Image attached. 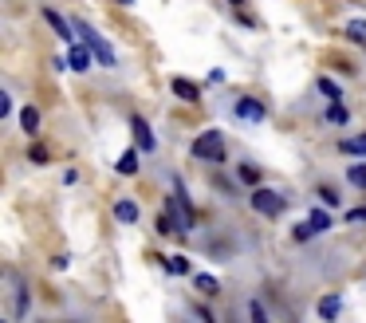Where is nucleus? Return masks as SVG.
<instances>
[{"label": "nucleus", "instance_id": "5", "mask_svg": "<svg viewBox=\"0 0 366 323\" xmlns=\"http://www.w3.org/2000/svg\"><path fill=\"white\" fill-rule=\"evenodd\" d=\"M130 130H134V142H138L142 154H154V150H158V138H154V130H150V122H146L142 114H130Z\"/></svg>", "mask_w": 366, "mask_h": 323}, {"label": "nucleus", "instance_id": "27", "mask_svg": "<svg viewBox=\"0 0 366 323\" xmlns=\"http://www.w3.org/2000/svg\"><path fill=\"white\" fill-rule=\"evenodd\" d=\"M4 114H12V99L8 95H0V118H4Z\"/></svg>", "mask_w": 366, "mask_h": 323}, {"label": "nucleus", "instance_id": "26", "mask_svg": "<svg viewBox=\"0 0 366 323\" xmlns=\"http://www.w3.org/2000/svg\"><path fill=\"white\" fill-rule=\"evenodd\" d=\"M347 221H350V225H358V221H366V205H363V209H347Z\"/></svg>", "mask_w": 366, "mask_h": 323}, {"label": "nucleus", "instance_id": "13", "mask_svg": "<svg viewBox=\"0 0 366 323\" xmlns=\"http://www.w3.org/2000/svg\"><path fill=\"white\" fill-rule=\"evenodd\" d=\"M339 150H343V154H354V158H363V154H366V134H350V138H343Z\"/></svg>", "mask_w": 366, "mask_h": 323}, {"label": "nucleus", "instance_id": "29", "mask_svg": "<svg viewBox=\"0 0 366 323\" xmlns=\"http://www.w3.org/2000/svg\"><path fill=\"white\" fill-rule=\"evenodd\" d=\"M237 20L244 24V28H256V16H248V12H237Z\"/></svg>", "mask_w": 366, "mask_h": 323}, {"label": "nucleus", "instance_id": "21", "mask_svg": "<svg viewBox=\"0 0 366 323\" xmlns=\"http://www.w3.org/2000/svg\"><path fill=\"white\" fill-rule=\"evenodd\" d=\"M193 284H197V292H205V296H217V288H221L213 276H193Z\"/></svg>", "mask_w": 366, "mask_h": 323}, {"label": "nucleus", "instance_id": "2", "mask_svg": "<svg viewBox=\"0 0 366 323\" xmlns=\"http://www.w3.org/2000/svg\"><path fill=\"white\" fill-rule=\"evenodd\" d=\"M189 154L193 158H201V162H224V138H221V130H205V134H197L189 146Z\"/></svg>", "mask_w": 366, "mask_h": 323}, {"label": "nucleus", "instance_id": "4", "mask_svg": "<svg viewBox=\"0 0 366 323\" xmlns=\"http://www.w3.org/2000/svg\"><path fill=\"white\" fill-rule=\"evenodd\" d=\"M233 114H237L240 122H264V118H268V107H264L260 99L244 95V99H237V107H233Z\"/></svg>", "mask_w": 366, "mask_h": 323}, {"label": "nucleus", "instance_id": "31", "mask_svg": "<svg viewBox=\"0 0 366 323\" xmlns=\"http://www.w3.org/2000/svg\"><path fill=\"white\" fill-rule=\"evenodd\" d=\"M118 4H134V0H118Z\"/></svg>", "mask_w": 366, "mask_h": 323}, {"label": "nucleus", "instance_id": "24", "mask_svg": "<svg viewBox=\"0 0 366 323\" xmlns=\"http://www.w3.org/2000/svg\"><path fill=\"white\" fill-rule=\"evenodd\" d=\"M32 162L36 166H48V150H44V146H32Z\"/></svg>", "mask_w": 366, "mask_h": 323}, {"label": "nucleus", "instance_id": "23", "mask_svg": "<svg viewBox=\"0 0 366 323\" xmlns=\"http://www.w3.org/2000/svg\"><path fill=\"white\" fill-rule=\"evenodd\" d=\"M319 201L323 205H339V194H335L331 185H319Z\"/></svg>", "mask_w": 366, "mask_h": 323}, {"label": "nucleus", "instance_id": "22", "mask_svg": "<svg viewBox=\"0 0 366 323\" xmlns=\"http://www.w3.org/2000/svg\"><path fill=\"white\" fill-rule=\"evenodd\" d=\"M315 87H319V91H323V95H327V99H343V91H339V87H335L331 79H319Z\"/></svg>", "mask_w": 366, "mask_h": 323}, {"label": "nucleus", "instance_id": "9", "mask_svg": "<svg viewBox=\"0 0 366 323\" xmlns=\"http://www.w3.org/2000/svg\"><path fill=\"white\" fill-rule=\"evenodd\" d=\"M327 122H331V127H347V122H350V111H347V103H343V99H331V107H327Z\"/></svg>", "mask_w": 366, "mask_h": 323}, {"label": "nucleus", "instance_id": "6", "mask_svg": "<svg viewBox=\"0 0 366 323\" xmlns=\"http://www.w3.org/2000/svg\"><path fill=\"white\" fill-rule=\"evenodd\" d=\"M44 20H48L51 28H55V36H60V40H64V44H75V24H71V20H64L60 16V12H55V8H44Z\"/></svg>", "mask_w": 366, "mask_h": 323}, {"label": "nucleus", "instance_id": "19", "mask_svg": "<svg viewBox=\"0 0 366 323\" xmlns=\"http://www.w3.org/2000/svg\"><path fill=\"white\" fill-rule=\"evenodd\" d=\"M339 307H343V300H339V296H327V300L319 304V315H323V320H335V315H339Z\"/></svg>", "mask_w": 366, "mask_h": 323}, {"label": "nucleus", "instance_id": "14", "mask_svg": "<svg viewBox=\"0 0 366 323\" xmlns=\"http://www.w3.org/2000/svg\"><path fill=\"white\" fill-rule=\"evenodd\" d=\"M237 178L244 181V185H260V166H252V162H240V166H237Z\"/></svg>", "mask_w": 366, "mask_h": 323}, {"label": "nucleus", "instance_id": "11", "mask_svg": "<svg viewBox=\"0 0 366 323\" xmlns=\"http://www.w3.org/2000/svg\"><path fill=\"white\" fill-rule=\"evenodd\" d=\"M114 217H118L122 225H134V221H138V205H134L130 197H122V201H114Z\"/></svg>", "mask_w": 366, "mask_h": 323}, {"label": "nucleus", "instance_id": "28", "mask_svg": "<svg viewBox=\"0 0 366 323\" xmlns=\"http://www.w3.org/2000/svg\"><path fill=\"white\" fill-rule=\"evenodd\" d=\"M209 83H224V67H213V71H209Z\"/></svg>", "mask_w": 366, "mask_h": 323}, {"label": "nucleus", "instance_id": "10", "mask_svg": "<svg viewBox=\"0 0 366 323\" xmlns=\"http://www.w3.org/2000/svg\"><path fill=\"white\" fill-rule=\"evenodd\" d=\"M12 284H16V304H12V315H16V320H24V315H28V288H24V280H20L16 272H12Z\"/></svg>", "mask_w": 366, "mask_h": 323}, {"label": "nucleus", "instance_id": "30", "mask_svg": "<svg viewBox=\"0 0 366 323\" xmlns=\"http://www.w3.org/2000/svg\"><path fill=\"white\" fill-rule=\"evenodd\" d=\"M228 4H233V8H240V4H244V0H228Z\"/></svg>", "mask_w": 366, "mask_h": 323}, {"label": "nucleus", "instance_id": "12", "mask_svg": "<svg viewBox=\"0 0 366 323\" xmlns=\"http://www.w3.org/2000/svg\"><path fill=\"white\" fill-rule=\"evenodd\" d=\"M114 170H118V174H138V150H122V154H118V162H114Z\"/></svg>", "mask_w": 366, "mask_h": 323}, {"label": "nucleus", "instance_id": "7", "mask_svg": "<svg viewBox=\"0 0 366 323\" xmlns=\"http://www.w3.org/2000/svg\"><path fill=\"white\" fill-rule=\"evenodd\" d=\"M91 60H95V51H91V48L67 44V67H71V71H87V67H91Z\"/></svg>", "mask_w": 366, "mask_h": 323}, {"label": "nucleus", "instance_id": "16", "mask_svg": "<svg viewBox=\"0 0 366 323\" xmlns=\"http://www.w3.org/2000/svg\"><path fill=\"white\" fill-rule=\"evenodd\" d=\"M20 127L28 130V134H36V130H40V111H36V107H24V111H20Z\"/></svg>", "mask_w": 366, "mask_h": 323}, {"label": "nucleus", "instance_id": "18", "mask_svg": "<svg viewBox=\"0 0 366 323\" xmlns=\"http://www.w3.org/2000/svg\"><path fill=\"white\" fill-rule=\"evenodd\" d=\"M161 264H166L174 276H189V260L185 257H161Z\"/></svg>", "mask_w": 366, "mask_h": 323}, {"label": "nucleus", "instance_id": "8", "mask_svg": "<svg viewBox=\"0 0 366 323\" xmlns=\"http://www.w3.org/2000/svg\"><path fill=\"white\" fill-rule=\"evenodd\" d=\"M170 87H174L177 99H185V103H201V87H197V83H189V79H181V75H177Z\"/></svg>", "mask_w": 366, "mask_h": 323}, {"label": "nucleus", "instance_id": "20", "mask_svg": "<svg viewBox=\"0 0 366 323\" xmlns=\"http://www.w3.org/2000/svg\"><path fill=\"white\" fill-rule=\"evenodd\" d=\"M347 181L354 190H366V166H347Z\"/></svg>", "mask_w": 366, "mask_h": 323}, {"label": "nucleus", "instance_id": "1", "mask_svg": "<svg viewBox=\"0 0 366 323\" xmlns=\"http://www.w3.org/2000/svg\"><path fill=\"white\" fill-rule=\"evenodd\" d=\"M71 24H75V32H79L83 44L95 51V64H99V67H118V55H114V48L95 32V28H91V24H87V20H71Z\"/></svg>", "mask_w": 366, "mask_h": 323}, {"label": "nucleus", "instance_id": "17", "mask_svg": "<svg viewBox=\"0 0 366 323\" xmlns=\"http://www.w3.org/2000/svg\"><path fill=\"white\" fill-rule=\"evenodd\" d=\"M347 40H354V44H366V20H347Z\"/></svg>", "mask_w": 366, "mask_h": 323}, {"label": "nucleus", "instance_id": "15", "mask_svg": "<svg viewBox=\"0 0 366 323\" xmlns=\"http://www.w3.org/2000/svg\"><path fill=\"white\" fill-rule=\"evenodd\" d=\"M307 221H311V229H315V237H319V233H327V229H331V213H327V209H311V213H307Z\"/></svg>", "mask_w": 366, "mask_h": 323}, {"label": "nucleus", "instance_id": "25", "mask_svg": "<svg viewBox=\"0 0 366 323\" xmlns=\"http://www.w3.org/2000/svg\"><path fill=\"white\" fill-rule=\"evenodd\" d=\"M248 315H252V320H260V323L268 320V311H264V307L256 304V300H252V304H248Z\"/></svg>", "mask_w": 366, "mask_h": 323}, {"label": "nucleus", "instance_id": "3", "mask_svg": "<svg viewBox=\"0 0 366 323\" xmlns=\"http://www.w3.org/2000/svg\"><path fill=\"white\" fill-rule=\"evenodd\" d=\"M252 209L264 213V217H280V213L287 209V197H280L276 190H268V185H252Z\"/></svg>", "mask_w": 366, "mask_h": 323}]
</instances>
